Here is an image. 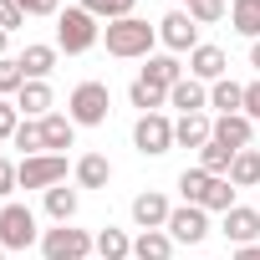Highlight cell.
Segmentation results:
<instances>
[{"instance_id": "836d02e7", "label": "cell", "mask_w": 260, "mask_h": 260, "mask_svg": "<svg viewBox=\"0 0 260 260\" xmlns=\"http://www.w3.org/2000/svg\"><path fill=\"white\" fill-rule=\"evenodd\" d=\"M21 26H26V11L16 0H0V31H21Z\"/></svg>"}, {"instance_id": "d6986e66", "label": "cell", "mask_w": 260, "mask_h": 260, "mask_svg": "<svg viewBox=\"0 0 260 260\" xmlns=\"http://www.w3.org/2000/svg\"><path fill=\"white\" fill-rule=\"evenodd\" d=\"M169 107H179V117L184 112H209V87L194 82V77H184L179 87H169Z\"/></svg>"}, {"instance_id": "9c48e42d", "label": "cell", "mask_w": 260, "mask_h": 260, "mask_svg": "<svg viewBox=\"0 0 260 260\" xmlns=\"http://www.w3.org/2000/svg\"><path fill=\"white\" fill-rule=\"evenodd\" d=\"M189 77H194V82H204V87H214L219 77H230V56H224V46L199 41V46L189 51Z\"/></svg>"}, {"instance_id": "f546056e", "label": "cell", "mask_w": 260, "mask_h": 260, "mask_svg": "<svg viewBox=\"0 0 260 260\" xmlns=\"http://www.w3.org/2000/svg\"><path fill=\"white\" fill-rule=\"evenodd\" d=\"M235 194H240V189H235V184H230V179H214V184H209V194H204V204H199V209H209V214H230V209H235V204H240V199H235Z\"/></svg>"}, {"instance_id": "30bf717a", "label": "cell", "mask_w": 260, "mask_h": 260, "mask_svg": "<svg viewBox=\"0 0 260 260\" xmlns=\"http://www.w3.org/2000/svg\"><path fill=\"white\" fill-rule=\"evenodd\" d=\"M169 235H174V245H199V240L209 235V209H199V204H174Z\"/></svg>"}, {"instance_id": "f35d334b", "label": "cell", "mask_w": 260, "mask_h": 260, "mask_svg": "<svg viewBox=\"0 0 260 260\" xmlns=\"http://www.w3.org/2000/svg\"><path fill=\"white\" fill-rule=\"evenodd\" d=\"M245 117H250V122H260V77H255V82H245Z\"/></svg>"}, {"instance_id": "ba28073f", "label": "cell", "mask_w": 260, "mask_h": 260, "mask_svg": "<svg viewBox=\"0 0 260 260\" xmlns=\"http://www.w3.org/2000/svg\"><path fill=\"white\" fill-rule=\"evenodd\" d=\"M158 41H164V46H169L174 56H184V51H194V46H199V26H194V16L174 6V11H169V16L158 21Z\"/></svg>"}, {"instance_id": "7dc6e473", "label": "cell", "mask_w": 260, "mask_h": 260, "mask_svg": "<svg viewBox=\"0 0 260 260\" xmlns=\"http://www.w3.org/2000/svg\"><path fill=\"white\" fill-rule=\"evenodd\" d=\"M92 260H97V255H92Z\"/></svg>"}, {"instance_id": "d4e9b609", "label": "cell", "mask_w": 260, "mask_h": 260, "mask_svg": "<svg viewBox=\"0 0 260 260\" xmlns=\"http://www.w3.org/2000/svg\"><path fill=\"white\" fill-rule=\"evenodd\" d=\"M230 184H235V189H260V148H240V153H235Z\"/></svg>"}, {"instance_id": "7c38bea8", "label": "cell", "mask_w": 260, "mask_h": 260, "mask_svg": "<svg viewBox=\"0 0 260 260\" xmlns=\"http://www.w3.org/2000/svg\"><path fill=\"white\" fill-rule=\"evenodd\" d=\"M219 230H224V240H230L235 250H240V245H260V209H255V204H235Z\"/></svg>"}, {"instance_id": "8fae6325", "label": "cell", "mask_w": 260, "mask_h": 260, "mask_svg": "<svg viewBox=\"0 0 260 260\" xmlns=\"http://www.w3.org/2000/svg\"><path fill=\"white\" fill-rule=\"evenodd\" d=\"M169 214H174V204H169L164 189H143L133 199V224L138 230H169Z\"/></svg>"}, {"instance_id": "603a6c76", "label": "cell", "mask_w": 260, "mask_h": 260, "mask_svg": "<svg viewBox=\"0 0 260 260\" xmlns=\"http://www.w3.org/2000/svg\"><path fill=\"white\" fill-rule=\"evenodd\" d=\"M230 31L245 41H260V0H230Z\"/></svg>"}, {"instance_id": "5bb4252c", "label": "cell", "mask_w": 260, "mask_h": 260, "mask_svg": "<svg viewBox=\"0 0 260 260\" xmlns=\"http://www.w3.org/2000/svg\"><path fill=\"white\" fill-rule=\"evenodd\" d=\"M138 77H143V82H153V87H164V92H169V87H179V82H184V77H189V67H184V61H179V56H174V51H164V56H158V51H153V56H148V67H143V72H138Z\"/></svg>"}, {"instance_id": "7402d4cb", "label": "cell", "mask_w": 260, "mask_h": 260, "mask_svg": "<svg viewBox=\"0 0 260 260\" xmlns=\"http://www.w3.org/2000/svg\"><path fill=\"white\" fill-rule=\"evenodd\" d=\"M133 260H174V235L169 230H138L133 235Z\"/></svg>"}, {"instance_id": "4dcf8cb0", "label": "cell", "mask_w": 260, "mask_h": 260, "mask_svg": "<svg viewBox=\"0 0 260 260\" xmlns=\"http://www.w3.org/2000/svg\"><path fill=\"white\" fill-rule=\"evenodd\" d=\"M26 158H36V153H46V138H41V122H31V117H21V127H16V138H11Z\"/></svg>"}, {"instance_id": "3957f363", "label": "cell", "mask_w": 260, "mask_h": 260, "mask_svg": "<svg viewBox=\"0 0 260 260\" xmlns=\"http://www.w3.org/2000/svg\"><path fill=\"white\" fill-rule=\"evenodd\" d=\"M107 112H112V92H107V82H77L72 87V97H67V117L77 122V127H102L107 122Z\"/></svg>"}, {"instance_id": "ac0fdd59", "label": "cell", "mask_w": 260, "mask_h": 260, "mask_svg": "<svg viewBox=\"0 0 260 260\" xmlns=\"http://www.w3.org/2000/svg\"><path fill=\"white\" fill-rule=\"evenodd\" d=\"M41 138H46V153H67L77 143V122L67 112H46L41 117Z\"/></svg>"}, {"instance_id": "8992f818", "label": "cell", "mask_w": 260, "mask_h": 260, "mask_svg": "<svg viewBox=\"0 0 260 260\" xmlns=\"http://www.w3.org/2000/svg\"><path fill=\"white\" fill-rule=\"evenodd\" d=\"M0 245L6 250H31V245H41V230H36V214L26 209V204H0Z\"/></svg>"}, {"instance_id": "4316f807", "label": "cell", "mask_w": 260, "mask_h": 260, "mask_svg": "<svg viewBox=\"0 0 260 260\" xmlns=\"http://www.w3.org/2000/svg\"><path fill=\"white\" fill-rule=\"evenodd\" d=\"M127 102H133V107H138V117H143V112H164V107H169V92L138 77L133 87H127Z\"/></svg>"}, {"instance_id": "6da1fadb", "label": "cell", "mask_w": 260, "mask_h": 260, "mask_svg": "<svg viewBox=\"0 0 260 260\" xmlns=\"http://www.w3.org/2000/svg\"><path fill=\"white\" fill-rule=\"evenodd\" d=\"M102 41H107V56H122V61H138V56H143V61H148L153 46H158V26H148V21H138V16L107 21Z\"/></svg>"}, {"instance_id": "f6af8a7d", "label": "cell", "mask_w": 260, "mask_h": 260, "mask_svg": "<svg viewBox=\"0 0 260 260\" xmlns=\"http://www.w3.org/2000/svg\"><path fill=\"white\" fill-rule=\"evenodd\" d=\"M0 260H6V245H0Z\"/></svg>"}, {"instance_id": "44dd1931", "label": "cell", "mask_w": 260, "mask_h": 260, "mask_svg": "<svg viewBox=\"0 0 260 260\" xmlns=\"http://www.w3.org/2000/svg\"><path fill=\"white\" fill-rule=\"evenodd\" d=\"M72 179H77V189H107L112 184V164L102 153H82L77 169H72Z\"/></svg>"}, {"instance_id": "ffe728a7", "label": "cell", "mask_w": 260, "mask_h": 260, "mask_svg": "<svg viewBox=\"0 0 260 260\" xmlns=\"http://www.w3.org/2000/svg\"><path fill=\"white\" fill-rule=\"evenodd\" d=\"M209 112H214V117H230V112H245V87H240L235 77H219V82L209 87Z\"/></svg>"}, {"instance_id": "7bdbcfd3", "label": "cell", "mask_w": 260, "mask_h": 260, "mask_svg": "<svg viewBox=\"0 0 260 260\" xmlns=\"http://www.w3.org/2000/svg\"><path fill=\"white\" fill-rule=\"evenodd\" d=\"M174 6H179V11H184V6H189V0H174Z\"/></svg>"}, {"instance_id": "d590c367", "label": "cell", "mask_w": 260, "mask_h": 260, "mask_svg": "<svg viewBox=\"0 0 260 260\" xmlns=\"http://www.w3.org/2000/svg\"><path fill=\"white\" fill-rule=\"evenodd\" d=\"M16 127H21L16 102H0V143H6V138H16Z\"/></svg>"}, {"instance_id": "ee69618b", "label": "cell", "mask_w": 260, "mask_h": 260, "mask_svg": "<svg viewBox=\"0 0 260 260\" xmlns=\"http://www.w3.org/2000/svg\"><path fill=\"white\" fill-rule=\"evenodd\" d=\"M255 209H260V189H255Z\"/></svg>"}, {"instance_id": "e575fe53", "label": "cell", "mask_w": 260, "mask_h": 260, "mask_svg": "<svg viewBox=\"0 0 260 260\" xmlns=\"http://www.w3.org/2000/svg\"><path fill=\"white\" fill-rule=\"evenodd\" d=\"M16 189H21V169H16L11 158H0V199H11Z\"/></svg>"}, {"instance_id": "60d3db41", "label": "cell", "mask_w": 260, "mask_h": 260, "mask_svg": "<svg viewBox=\"0 0 260 260\" xmlns=\"http://www.w3.org/2000/svg\"><path fill=\"white\" fill-rule=\"evenodd\" d=\"M250 67L260 72V41H250Z\"/></svg>"}, {"instance_id": "bcb514c9", "label": "cell", "mask_w": 260, "mask_h": 260, "mask_svg": "<svg viewBox=\"0 0 260 260\" xmlns=\"http://www.w3.org/2000/svg\"><path fill=\"white\" fill-rule=\"evenodd\" d=\"M0 102H6V97H0Z\"/></svg>"}, {"instance_id": "52a82bcc", "label": "cell", "mask_w": 260, "mask_h": 260, "mask_svg": "<svg viewBox=\"0 0 260 260\" xmlns=\"http://www.w3.org/2000/svg\"><path fill=\"white\" fill-rule=\"evenodd\" d=\"M21 189H56L67 184V153H36V158H21Z\"/></svg>"}, {"instance_id": "484cf974", "label": "cell", "mask_w": 260, "mask_h": 260, "mask_svg": "<svg viewBox=\"0 0 260 260\" xmlns=\"http://www.w3.org/2000/svg\"><path fill=\"white\" fill-rule=\"evenodd\" d=\"M230 164H235V148H224L219 138H209V143L199 148V169H204L209 179H230Z\"/></svg>"}, {"instance_id": "83f0119b", "label": "cell", "mask_w": 260, "mask_h": 260, "mask_svg": "<svg viewBox=\"0 0 260 260\" xmlns=\"http://www.w3.org/2000/svg\"><path fill=\"white\" fill-rule=\"evenodd\" d=\"M209 184H214V179H209V174L194 164V169H184V174H179V184H174V189H179V199H184V204H204Z\"/></svg>"}, {"instance_id": "5b68a950", "label": "cell", "mask_w": 260, "mask_h": 260, "mask_svg": "<svg viewBox=\"0 0 260 260\" xmlns=\"http://www.w3.org/2000/svg\"><path fill=\"white\" fill-rule=\"evenodd\" d=\"M133 148H138L143 158H164V153L174 148V117H169V112H143V117L133 122Z\"/></svg>"}, {"instance_id": "8d00e7d4", "label": "cell", "mask_w": 260, "mask_h": 260, "mask_svg": "<svg viewBox=\"0 0 260 260\" xmlns=\"http://www.w3.org/2000/svg\"><path fill=\"white\" fill-rule=\"evenodd\" d=\"M138 0H102V21H127Z\"/></svg>"}, {"instance_id": "b9f144b4", "label": "cell", "mask_w": 260, "mask_h": 260, "mask_svg": "<svg viewBox=\"0 0 260 260\" xmlns=\"http://www.w3.org/2000/svg\"><path fill=\"white\" fill-rule=\"evenodd\" d=\"M6 46H11V31H0V56H6Z\"/></svg>"}, {"instance_id": "2e32d148", "label": "cell", "mask_w": 260, "mask_h": 260, "mask_svg": "<svg viewBox=\"0 0 260 260\" xmlns=\"http://www.w3.org/2000/svg\"><path fill=\"white\" fill-rule=\"evenodd\" d=\"M56 46H46V41H31L26 51H21V72H26V82H46L51 72H56Z\"/></svg>"}, {"instance_id": "d6a6232c", "label": "cell", "mask_w": 260, "mask_h": 260, "mask_svg": "<svg viewBox=\"0 0 260 260\" xmlns=\"http://www.w3.org/2000/svg\"><path fill=\"white\" fill-rule=\"evenodd\" d=\"M184 11L194 16V26H214V21H224V16H230V6H224V0H189Z\"/></svg>"}, {"instance_id": "7a4b0ae2", "label": "cell", "mask_w": 260, "mask_h": 260, "mask_svg": "<svg viewBox=\"0 0 260 260\" xmlns=\"http://www.w3.org/2000/svg\"><path fill=\"white\" fill-rule=\"evenodd\" d=\"M102 41V26H97V16L92 11H82V6H67L61 16H56V51H67V56H82V51H92Z\"/></svg>"}, {"instance_id": "e0dca14e", "label": "cell", "mask_w": 260, "mask_h": 260, "mask_svg": "<svg viewBox=\"0 0 260 260\" xmlns=\"http://www.w3.org/2000/svg\"><path fill=\"white\" fill-rule=\"evenodd\" d=\"M214 138L224 143V148H250V138H255V122L245 117V112H230V117H214Z\"/></svg>"}, {"instance_id": "cb8c5ba5", "label": "cell", "mask_w": 260, "mask_h": 260, "mask_svg": "<svg viewBox=\"0 0 260 260\" xmlns=\"http://www.w3.org/2000/svg\"><path fill=\"white\" fill-rule=\"evenodd\" d=\"M97 260H133V235L117 230V224H102L97 230Z\"/></svg>"}, {"instance_id": "74e56055", "label": "cell", "mask_w": 260, "mask_h": 260, "mask_svg": "<svg viewBox=\"0 0 260 260\" xmlns=\"http://www.w3.org/2000/svg\"><path fill=\"white\" fill-rule=\"evenodd\" d=\"M26 16H61V0H16Z\"/></svg>"}, {"instance_id": "1f68e13d", "label": "cell", "mask_w": 260, "mask_h": 260, "mask_svg": "<svg viewBox=\"0 0 260 260\" xmlns=\"http://www.w3.org/2000/svg\"><path fill=\"white\" fill-rule=\"evenodd\" d=\"M26 87V72H21V56H0V97H16Z\"/></svg>"}, {"instance_id": "9a60e30c", "label": "cell", "mask_w": 260, "mask_h": 260, "mask_svg": "<svg viewBox=\"0 0 260 260\" xmlns=\"http://www.w3.org/2000/svg\"><path fill=\"white\" fill-rule=\"evenodd\" d=\"M51 107H56V92H51V82H26V87L16 92V112H21V117H31V122H41Z\"/></svg>"}, {"instance_id": "ab89813d", "label": "cell", "mask_w": 260, "mask_h": 260, "mask_svg": "<svg viewBox=\"0 0 260 260\" xmlns=\"http://www.w3.org/2000/svg\"><path fill=\"white\" fill-rule=\"evenodd\" d=\"M230 260H260V245H240V250H235Z\"/></svg>"}, {"instance_id": "4fadbf2b", "label": "cell", "mask_w": 260, "mask_h": 260, "mask_svg": "<svg viewBox=\"0 0 260 260\" xmlns=\"http://www.w3.org/2000/svg\"><path fill=\"white\" fill-rule=\"evenodd\" d=\"M214 138V117L209 112H184L174 122V148H204Z\"/></svg>"}, {"instance_id": "f1b7e54d", "label": "cell", "mask_w": 260, "mask_h": 260, "mask_svg": "<svg viewBox=\"0 0 260 260\" xmlns=\"http://www.w3.org/2000/svg\"><path fill=\"white\" fill-rule=\"evenodd\" d=\"M46 214H51L56 224H72V219H77V189H67V184L46 189Z\"/></svg>"}, {"instance_id": "277c9868", "label": "cell", "mask_w": 260, "mask_h": 260, "mask_svg": "<svg viewBox=\"0 0 260 260\" xmlns=\"http://www.w3.org/2000/svg\"><path fill=\"white\" fill-rule=\"evenodd\" d=\"M92 255H97V235H87L77 224L41 230V260H92Z\"/></svg>"}]
</instances>
